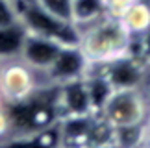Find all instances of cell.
I'll return each mask as SVG.
<instances>
[{
    "label": "cell",
    "instance_id": "1",
    "mask_svg": "<svg viewBox=\"0 0 150 148\" xmlns=\"http://www.w3.org/2000/svg\"><path fill=\"white\" fill-rule=\"evenodd\" d=\"M78 47L85 54L89 65H106L134 52V37L117 17L106 15L93 24L80 28Z\"/></svg>",
    "mask_w": 150,
    "mask_h": 148
},
{
    "label": "cell",
    "instance_id": "2",
    "mask_svg": "<svg viewBox=\"0 0 150 148\" xmlns=\"http://www.w3.org/2000/svg\"><path fill=\"white\" fill-rule=\"evenodd\" d=\"M15 6L19 13V22L26 32L54 39L61 44H78L80 32L71 20L56 17L35 0H17Z\"/></svg>",
    "mask_w": 150,
    "mask_h": 148
},
{
    "label": "cell",
    "instance_id": "3",
    "mask_svg": "<svg viewBox=\"0 0 150 148\" xmlns=\"http://www.w3.org/2000/svg\"><path fill=\"white\" fill-rule=\"evenodd\" d=\"M98 117L111 130L146 122V100L141 87L113 89L98 109Z\"/></svg>",
    "mask_w": 150,
    "mask_h": 148
},
{
    "label": "cell",
    "instance_id": "4",
    "mask_svg": "<svg viewBox=\"0 0 150 148\" xmlns=\"http://www.w3.org/2000/svg\"><path fill=\"white\" fill-rule=\"evenodd\" d=\"M37 74L19 58L0 63V96L4 104L15 106L28 100L39 91Z\"/></svg>",
    "mask_w": 150,
    "mask_h": 148
},
{
    "label": "cell",
    "instance_id": "5",
    "mask_svg": "<svg viewBox=\"0 0 150 148\" xmlns=\"http://www.w3.org/2000/svg\"><path fill=\"white\" fill-rule=\"evenodd\" d=\"M89 61L78 44H63L52 65L45 70V78L54 85H61L72 80H80L87 74Z\"/></svg>",
    "mask_w": 150,
    "mask_h": 148
},
{
    "label": "cell",
    "instance_id": "6",
    "mask_svg": "<svg viewBox=\"0 0 150 148\" xmlns=\"http://www.w3.org/2000/svg\"><path fill=\"white\" fill-rule=\"evenodd\" d=\"M61 47L63 44L54 41V39L41 37V35L26 32L24 39H22L21 52H19V59L22 63H26L30 69H33L35 72L43 74L52 65V61L56 59V56Z\"/></svg>",
    "mask_w": 150,
    "mask_h": 148
},
{
    "label": "cell",
    "instance_id": "7",
    "mask_svg": "<svg viewBox=\"0 0 150 148\" xmlns=\"http://www.w3.org/2000/svg\"><path fill=\"white\" fill-rule=\"evenodd\" d=\"M100 69L113 89L141 87L145 80V65L134 52H128L106 65H100Z\"/></svg>",
    "mask_w": 150,
    "mask_h": 148
},
{
    "label": "cell",
    "instance_id": "8",
    "mask_svg": "<svg viewBox=\"0 0 150 148\" xmlns=\"http://www.w3.org/2000/svg\"><path fill=\"white\" fill-rule=\"evenodd\" d=\"M56 87H57V91H56V107H57V113H59L61 117L93 113L83 78L56 85Z\"/></svg>",
    "mask_w": 150,
    "mask_h": 148
},
{
    "label": "cell",
    "instance_id": "9",
    "mask_svg": "<svg viewBox=\"0 0 150 148\" xmlns=\"http://www.w3.org/2000/svg\"><path fill=\"white\" fill-rule=\"evenodd\" d=\"M122 26L128 30L132 37H145L150 26V8L146 2L137 0L119 17Z\"/></svg>",
    "mask_w": 150,
    "mask_h": 148
},
{
    "label": "cell",
    "instance_id": "10",
    "mask_svg": "<svg viewBox=\"0 0 150 148\" xmlns=\"http://www.w3.org/2000/svg\"><path fill=\"white\" fill-rule=\"evenodd\" d=\"M106 15L108 11H106V6H104V0H72L71 19L74 22V26L78 28V32L80 28L93 24L95 20H98Z\"/></svg>",
    "mask_w": 150,
    "mask_h": 148
},
{
    "label": "cell",
    "instance_id": "11",
    "mask_svg": "<svg viewBox=\"0 0 150 148\" xmlns=\"http://www.w3.org/2000/svg\"><path fill=\"white\" fill-rule=\"evenodd\" d=\"M24 35H26V30L22 28L21 22L0 28V63L19 58Z\"/></svg>",
    "mask_w": 150,
    "mask_h": 148
},
{
    "label": "cell",
    "instance_id": "12",
    "mask_svg": "<svg viewBox=\"0 0 150 148\" xmlns=\"http://www.w3.org/2000/svg\"><path fill=\"white\" fill-rule=\"evenodd\" d=\"M37 4H41L45 9H48L50 13H54L56 17L59 19H65V20H71V6H72V0H35ZM74 24V22H72Z\"/></svg>",
    "mask_w": 150,
    "mask_h": 148
},
{
    "label": "cell",
    "instance_id": "13",
    "mask_svg": "<svg viewBox=\"0 0 150 148\" xmlns=\"http://www.w3.org/2000/svg\"><path fill=\"white\" fill-rule=\"evenodd\" d=\"M19 22V13L13 0H0V28Z\"/></svg>",
    "mask_w": 150,
    "mask_h": 148
},
{
    "label": "cell",
    "instance_id": "14",
    "mask_svg": "<svg viewBox=\"0 0 150 148\" xmlns=\"http://www.w3.org/2000/svg\"><path fill=\"white\" fill-rule=\"evenodd\" d=\"M13 133V121H11V113L8 109V106L2 104L0 106V141L8 139Z\"/></svg>",
    "mask_w": 150,
    "mask_h": 148
},
{
    "label": "cell",
    "instance_id": "15",
    "mask_svg": "<svg viewBox=\"0 0 150 148\" xmlns=\"http://www.w3.org/2000/svg\"><path fill=\"white\" fill-rule=\"evenodd\" d=\"M134 2H137V0H104V6H106L108 15L117 17L119 19V17L122 15Z\"/></svg>",
    "mask_w": 150,
    "mask_h": 148
},
{
    "label": "cell",
    "instance_id": "16",
    "mask_svg": "<svg viewBox=\"0 0 150 148\" xmlns=\"http://www.w3.org/2000/svg\"><path fill=\"white\" fill-rule=\"evenodd\" d=\"M4 104V100H2V96H0V106H2Z\"/></svg>",
    "mask_w": 150,
    "mask_h": 148
},
{
    "label": "cell",
    "instance_id": "17",
    "mask_svg": "<svg viewBox=\"0 0 150 148\" xmlns=\"http://www.w3.org/2000/svg\"><path fill=\"white\" fill-rule=\"evenodd\" d=\"M13 2H17V0H13Z\"/></svg>",
    "mask_w": 150,
    "mask_h": 148
}]
</instances>
